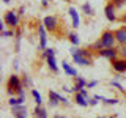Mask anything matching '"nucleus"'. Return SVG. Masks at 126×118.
Masks as SVG:
<instances>
[{
  "label": "nucleus",
  "instance_id": "nucleus-25",
  "mask_svg": "<svg viewBox=\"0 0 126 118\" xmlns=\"http://www.w3.org/2000/svg\"><path fill=\"white\" fill-rule=\"evenodd\" d=\"M110 84H112V87H115V88H118V90H120V91H123V93H125V88H123V87H121L120 84H118L117 80H112V82H110Z\"/></svg>",
  "mask_w": 126,
  "mask_h": 118
},
{
  "label": "nucleus",
  "instance_id": "nucleus-22",
  "mask_svg": "<svg viewBox=\"0 0 126 118\" xmlns=\"http://www.w3.org/2000/svg\"><path fill=\"white\" fill-rule=\"evenodd\" d=\"M69 41L73 43V44H79V36H77V33H69Z\"/></svg>",
  "mask_w": 126,
  "mask_h": 118
},
{
  "label": "nucleus",
  "instance_id": "nucleus-8",
  "mask_svg": "<svg viewBox=\"0 0 126 118\" xmlns=\"http://www.w3.org/2000/svg\"><path fill=\"white\" fill-rule=\"evenodd\" d=\"M68 13H69V16H71V21H73V27H74V29H77V27L80 25V17H79L77 10H76L74 6H69Z\"/></svg>",
  "mask_w": 126,
  "mask_h": 118
},
{
  "label": "nucleus",
  "instance_id": "nucleus-16",
  "mask_svg": "<svg viewBox=\"0 0 126 118\" xmlns=\"http://www.w3.org/2000/svg\"><path fill=\"white\" fill-rule=\"evenodd\" d=\"M63 71H65L68 76H74V77H77V71H76V68H73V66H71L69 63H66V61H63Z\"/></svg>",
  "mask_w": 126,
  "mask_h": 118
},
{
  "label": "nucleus",
  "instance_id": "nucleus-3",
  "mask_svg": "<svg viewBox=\"0 0 126 118\" xmlns=\"http://www.w3.org/2000/svg\"><path fill=\"white\" fill-rule=\"evenodd\" d=\"M19 90H22V84H21V79H19L16 74H13V76H10V79H8V93H17Z\"/></svg>",
  "mask_w": 126,
  "mask_h": 118
},
{
  "label": "nucleus",
  "instance_id": "nucleus-14",
  "mask_svg": "<svg viewBox=\"0 0 126 118\" xmlns=\"http://www.w3.org/2000/svg\"><path fill=\"white\" fill-rule=\"evenodd\" d=\"M85 87H87V82H85L80 76H77V77H76V87L73 88V91H74V93H79L82 88H85Z\"/></svg>",
  "mask_w": 126,
  "mask_h": 118
},
{
  "label": "nucleus",
  "instance_id": "nucleus-21",
  "mask_svg": "<svg viewBox=\"0 0 126 118\" xmlns=\"http://www.w3.org/2000/svg\"><path fill=\"white\" fill-rule=\"evenodd\" d=\"M32 94H33V98H35V102H36V105H41V104H43V98H41V94H39L36 90H32Z\"/></svg>",
  "mask_w": 126,
  "mask_h": 118
},
{
  "label": "nucleus",
  "instance_id": "nucleus-30",
  "mask_svg": "<svg viewBox=\"0 0 126 118\" xmlns=\"http://www.w3.org/2000/svg\"><path fill=\"white\" fill-rule=\"evenodd\" d=\"M120 54H121V55H123V57L126 58V44H123V47L120 49Z\"/></svg>",
  "mask_w": 126,
  "mask_h": 118
},
{
  "label": "nucleus",
  "instance_id": "nucleus-37",
  "mask_svg": "<svg viewBox=\"0 0 126 118\" xmlns=\"http://www.w3.org/2000/svg\"><path fill=\"white\" fill-rule=\"evenodd\" d=\"M63 2H71V0H63Z\"/></svg>",
  "mask_w": 126,
  "mask_h": 118
},
{
  "label": "nucleus",
  "instance_id": "nucleus-36",
  "mask_svg": "<svg viewBox=\"0 0 126 118\" xmlns=\"http://www.w3.org/2000/svg\"><path fill=\"white\" fill-rule=\"evenodd\" d=\"M109 118H117V117H115V115H113V117H109Z\"/></svg>",
  "mask_w": 126,
  "mask_h": 118
},
{
  "label": "nucleus",
  "instance_id": "nucleus-4",
  "mask_svg": "<svg viewBox=\"0 0 126 118\" xmlns=\"http://www.w3.org/2000/svg\"><path fill=\"white\" fill-rule=\"evenodd\" d=\"M5 24L10 25L11 29H17V25H19L17 14H16L14 11H8V13H5Z\"/></svg>",
  "mask_w": 126,
  "mask_h": 118
},
{
  "label": "nucleus",
  "instance_id": "nucleus-5",
  "mask_svg": "<svg viewBox=\"0 0 126 118\" xmlns=\"http://www.w3.org/2000/svg\"><path fill=\"white\" fill-rule=\"evenodd\" d=\"M43 24H44L46 30H49V31H55L57 27H58V21H57L55 16H46L44 21H43Z\"/></svg>",
  "mask_w": 126,
  "mask_h": 118
},
{
  "label": "nucleus",
  "instance_id": "nucleus-18",
  "mask_svg": "<svg viewBox=\"0 0 126 118\" xmlns=\"http://www.w3.org/2000/svg\"><path fill=\"white\" fill-rule=\"evenodd\" d=\"M35 117L36 118H47V113L41 105H36V109H35Z\"/></svg>",
  "mask_w": 126,
  "mask_h": 118
},
{
  "label": "nucleus",
  "instance_id": "nucleus-9",
  "mask_svg": "<svg viewBox=\"0 0 126 118\" xmlns=\"http://www.w3.org/2000/svg\"><path fill=\"white\" fill-rule=\"evenodd\" d=\"M13 113L16 118H27V107H24L22 104L13 105Z\"/></svg>",
  "mask_w": 126,
  "mask_h": 118
},
{
  "label": "nucleus",
  "instance_id": "nucleus-32",
  "mask_svg": "<svg viewBox=\"0 0 126 118\" xmlns=\"http://www.w3.org/2000/svg\"><path fill=\"white\" fill-rule=\"evenodd\" d=\"M24 11H25V8H24V6L19 8V14H24Z\"/></svg>",
  "mask_w": 126,
  "mask_h": 118
},
{
  "label": "nucleus",
  "instance_id": "nucleus-15",
  "mask_svg": "<svg viewBox=\"0 0 126 118\" xmlns=\"http://www.w3.org/2000/svg\"><path fill=\"white\" fill-rule=\"evenodd\" d=\"M87 99H88V98L84 96L82 93H76V104H79L80 107H87V105H88V101Z\"/></svg>",
  "mask_w": 126,
  "mask_h": 118
},
{
  "label": "nucleus",
  "instance_id": "nucleus-6",
  "mask_svg": "<svg viewBox=\"0 0 126 118\" xmlns=\"http://www.w3.org/2000/svg\"><path fill=\"white\" fill-rule=\"evenodd\" d=\"M98 54L101 55V57H106V58H110V60H115L118 50L115 47H102V49L98 50Z\"/></svg>",
  "mask_w": 126,
  "mask_h": 118
},
{
  "label": "nucleus",
  "instance_id": "nucleus-17",
  "mask_svg": "<svg viewBox=\"0 0 126 118\" xmlns=\"http://www.w3.org/2000/svg\"><path fill=\"white\" fill-rule=\"evenodd\" d=\"M47 66L50 68L52 73H58V66H57V61H55V57H47Z\"/></svg>",
  "mask_w": 126,
  "mask_h": 118
},
{
  "label": "nucleus",
  "instance_id": "nucleus-2",
  "mask_svg": "<svg viewBox=\"0 0 126 118\" xmlns=\"http://www.w3.org/2000/svg\"><path fill=\"white\" fill-rule=\"evenodd\" d=\"M99 41H101V47H113V43L117 41V38H115V33H112V31L106 30L104 33L101 35Z\"/></svg>",
  "mask_w": 126,
  "mask_h": 118
},
{
  "label": "nucleus",
  "instance_id": "nucleus-34",
  "mask_svg": "<svg viewBox=\"0 0 126 118\" xmlns=\"http://www.w3.org/2000/svg\"><path fill=\"white\" fill-rule=\"evenodd\" d=\"M43 6H44V8L47 6V0H43Z\"/></svg>",
  "mask_w": 126,
  "mask_h": 118
},
{
  "label": "nucleus",
  "instance_id": "nucleus-39",
  "mask_svg": "<svg viewBox=\"0 0 126 118\" xmlns=\"http://www.w3.org/2000/svg\"><path fill=\"white\" fill-rule=\"evenodd\" d=\"M98 118H104V117H98Z\"/></svg>",
  "mask_w": 126,
  "mask_h": 118
},
{
  "label": "nucleus",
  "instance_id": "nucleus-28",
  "mask_svg": "<svg viewBox=\"0 0 126 118\" xmlns=\"http://www.w3.org/2000/svg\"><path fill=\"white\" fill-rule=\"evenodd\" d=\"M60 102H63V104H65V105H69V101L66 99L65 96H62V94H60Z\"/></svg>",
  "mask_w": 126,
  "mask_h": 118
},
{
  "label": "nucleus",
  "instance_id": "nucleus-11",
  "mask_svg": "<svg viewBox=\"0 0 126 118\" xmlns=\"http://www.w3.org/2000/svg\"><path fill=\"white\" fill-rule=\"evenodd\" d=\"M115 38H117V41L120 43L121 46L126 44V27H121V29H118L115 31Z\"/></svg>",
  "mask_w": 126,
  "mask_h": 118
},
{
  "label": "nucleus",
  "instance_id": "nucleus-31",
  "mask_svg": "<svg viewBox=\"0 0 126 118\" xmlns=\"http://www.w3.org/2000/svg\"><path fill=\"white\" fill-rule=\"evenodd\" d=\"M96 104H98V99L93 96V98H92V101H90V105H96Z\"/></svg>",
  "mask_w": 126,
  "mask_h": 118
},
{
  "label": "nucleus",
  "instance_id": "nucleus-35",
  "mask_svg": "<svg viewBox=\"0 0 126 118\" xmlns=\"http://www.w3.org/2000/svg\"><path fill=\"white\" fill-rule=\"evenodd\" d=\"M3 2H5V3H10V2H11V0H3Z\"/></svg>",
  "mask_w": 126,
  "mask_h": 118
},
{
  "label": "nucleus",
  "instance_id": "nucleus-27",
  "mask_svg": "<svg viewBox=\"0 0 126 118\" xmlns=\"http://www.w3.org/2000/svg\"><path fill=\"white\" fill-rule=\"evenodd\" d=\"M24 84H25L27 87H32V80H30V77L27 76V74H25V76H24Z\"/></svg>",
  "mask_w": 126,
  "mask_h": 118
},
{
  "label": "nucleus",
  "instance_id": "nucleus-7",
  "mask_svg": "<svg viewBox=\"0 0 126 118\" xmlns=\"http://www.w3.org/2000/svg\"><path fill=\"white\" fill-rule=\"evenodd\" d=\"M38 33H39V47H41V49H46V46H47V36H46V27H44V24H41V25L38 27Z\"/></svg>",
  "mask_w": 126,
  "mask_h": 118
},
{
  "label": "nucleus",
  "instance_id": "nucleus-29",
  "mask_svg": "<svg viewBox=\"0 0 126 118\" xmlns=\"http://www.w3.org/2000/svg\"><path fill=\"white\" fill-rule=\"evenodd\" d=\"M96 85H98L96 80H92V82H88V84H87V87H88V88H93V87H96Z\"/></svg>",
  "mask_w": 126,
  "mask_h": 118
},
{
  "label": "nucleus",
  "instance_id": "nucleus-24",
  "mask_svg": "<svg viewBox=\"0 0 126 118\" xmlns=\"http://www.w3.org/2000/svg\"><path fill=\"white\" fill-rule=\"evenodd\" d=\"M113 6L115 8H121V6H125L126 5V0H113Z\"/></svg>",
  "mask_w": 126,
  "mask_h": 118
},
{
  "label": "nucleus",
  "instance_id": "nucleus-33",
  "mask_svg": "<svg viewBox=\"0 0 126 118\" xmlns=\"http://www.w3.org/2000/svg\"><path fill=\"white\" fill-rule=\"evenodd\" d=\"M121 22H125V24H126V14H123V17H121Z\"/></svg>",
  "mask_w": 126,
  "mask_h": 118
},
{
  "label": "nucleus",
  "instance_id": "nucleus-23",
  "mask_svg": "<svg viewBox=\"0 0 126 118\" xmlns=\"http://www.w3.org/2000/svg\"><path fill=\"white\" fill-rule=\"evenodd\" d=\"M44 57H55V50L54 49H49V47H46L44 49Z\"/></svg>",
  "mask_w": 126,
  "mask_h": 118
},
{
  "label": "nucleus",
  "instance_id": "nucleus-19",
  "mask_svg": "<svg viewBox=\"0 0 126 118\" xmlns=\"http://www.w3.org/2000/svg\"><path fill=\"white\" fill-rule=\"evenodd\" d=\"M82 10H84V13L87 16H93L94 14V11H93V8H92L90 3H84V5H82Z\"/></svg>",
  "mask_w": 126,
  "mask_h": 118
},
{
  "label": "nucleus",
  "instance_id": "nucleus-10",
  "mask_svg": "<svg viewBox=\"0 0 126 118\" xmlns=\"http://www.w3.org/2000/svg\"><path fill=\"white\" fill-rule=\"evenodd\" d=\"M115 10H117V8L113 6V3H109V5L106 6V10H104V13H106V17H107L110 22L117 21V16H115Z\"/></svg>",
  "mask_w": 126,
  "mask_h": 118
},
{
  "label": "nucleus",
  "instance_id": "nucleus-20",
  "mask_svg": "<svg viewBox=\"0 0 126 118\" xmlns=\"http://www.w3.org/2000/svg\"><path fill=\"white\" fill-rule=\"evenodd\" d=\"M14 36H16V52H19V49H21V46H19V44H21L22 31H21V30H17V31H16V35H14Z\"/></svg>",
  "mask_w": 126,
  "mask_h": 118
},
{
  "label": "nucleus",
  "instance_id": "nucleus-12",
  "mask_svg": "<svg viewBox=\"0 0 126 118\" xmlns=\"http://www.w3.org/2000/svg\"><path fill=\"white\" fill-rule=\"evenodd\" d=\"M112 66H113V69L117 71V73H125L126 71V58L125 60H112Z\"/></svg>",
  "mask_w": 126,
  "mask_h": 118
},
{
  "label": "nucleus",
  "instance_id": "nucleus-13",
  "mask_svg": "<svg viewBox=\"0 0 126 118\" xmlns=\"http://www.w3.org/2000/svg\"><path fill=\"white\" fill-rule=\"evenodd\" d=\"M49 104L50 107H57L60 104V94L55 91H49Z\"/></svg>",
  "mask_w": 126,
  "mask_h": 118
},
{
  "label": "nucleus",
  "instance_id": "nucleus-38",
  "mask_svg": "<svg viewBox=\"0 0 126 118\" xmlns=\"http://www.w3.org/2000/svg\"><path fill=\"white\" fill-rule=\"evenodd\" d=\"M57 118H65V117H57Z\"/></svg>",
  "mask_w": 126,
  "mask_h": 118
},
{
  "label": "nucleus",
  "instance_id": "nucleus-1",
  "mask_svg": "<svg viewBox=\"0 0 126 118\" xmlns=\"http://www.w3.org/2000/svg\"><path fill=\"white\" fill-rule=\"evenodd\" d=\"M69 52H71V55H73V58H74V63H79V65H82V66L93 65L92 54H90L88 50H85V49H76V47H73Z\"/></svg>",
  "mask_w": 126,
  "mask_h": 118
},
{
  "label": "nucleus",
  "instance_id": "nucleus-26",
  "mask_svg": "<svg viewBox=\"0 0 126 118\" xmlns=\"http://www.w3.org/2000/svg\"><path fill=\"white\" fill-rule=\"evenodd\" d=\"M13 35H14L13 30H2V36H5V38L6 36H13Z\"/></svg>",
  "mask_w": 126,
  "mask_h": 118
}]
</instances>
